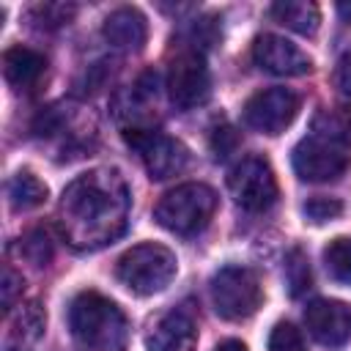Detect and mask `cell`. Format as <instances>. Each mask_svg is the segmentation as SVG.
<instances>
[{
    "label": "cell",
    "instance_id": "cell-1",
    "mask_svg": "<svg viewBox=\"0 0 351 351\" xmlns=\"http://www.w3.org/2000/svg\"><path fill=\"white\" fill-rule=\"evenodd\" d=\"M60 228L71 247L96 250L118 239L129 217V189L118 170H90L60 197Z\"/></svg>",
    "mask_w": 351,
    "mask_h": 351
},
{
    "label": "cell",
    "instance_id": "cell-2",
    "mask_svg": "<svg viewBox=\"0 0 351 351\" xmlns=\"http://www.w3.org/2000/svg\"><path fill=\"white\" fill-rule=\"evenodd\" d=\"M291 159L302 181L324 184L340 178L351 165V118L337 110L321 112L313 132L296 143Z\"/></svg>",
    "mask_w": 351,
    "mask_h": 351
},
{
    "label": "cell",
    "instance_id": "cell-3",
    "mask_svg": "<svg viewBox=\"0 0 351 351\" xmlns=\"http://www.w3.org/2000/svg\"><path fill=\"white\" fill-rule=\"evenodd\" d=\"M71 335L93 351H118L126 340L129 321L123 310L96 291H82L69 304Z\"/></svg>",
    "mask_w": 351,
    "mask_h": 351
},
{
    "label": "cell",
    "instance_id": "cell-4",
    "mask_svg": "<svg viewBox=\"0 0 351 351\" xmlns=\"http://www.w3.org/2000/svg\"><path fill=\"white\" fill-rule=\"evenodd\" d=\"M176 271H178V261L173 250L154 241L126 250L115 263L118 282L137 296H154L165 291L173 282Z\"/></svg>",
    "mask_w": 351,
    "mask_h": 351
},
{
    "label": "cell",
    "instance_id": "cell-5",
    "mask_svg": "<svg viewBox=\"0 0 351 351\" xmlns=\"http://www.w3.org/2000/svg\"><path fill=\"white\" fill-rule=\"evenodd\" d=\"M217 211V192L206 184H181L162 195L154 208V219L176 233V236H195L200 233Z\"/></svg>",
    "mask_w": 351,
    "mask_h": 351
},
{
    "label": "cell",
    "instance_id": "cell-6",
    "mask_svg": "<svg viewBox=\"0 0 351 351\" xmlns=\"http://www.w3.org/2000/svg\"><path fill=\"white\" fill-rule=\"evenodd\" d=\"M211 302L219 318L225 321H244L250 318L261 302H263V288L258 274L250 266H222L211 277Z\"/></svg>",
    "mask_w": 351,
    "mask_h": 351
},
{
    "label": "cell",
    "instance_id": "cell-7",
    "mask_svg": "<svg viewBox=\"0 0 351 351\" xmlns=\"http://www.w3.org/2000/svg\"><path fill=\"white\" fill-rule=\"evenodd\" d=\"M228 189H230L236 206H241L244 211H252V214L271 208L274 200H277V178H274V170L258 154L244 156L230 170Z\"/></svg>",
    "mask_w": 351,
    "mask_h": 351
},
{
    "label": "cell",
    "instance_id": "cell-8",
    "mask_svg": "<svg viewBox=\"0 0 351 351\" xmlns=\"http://www.w3.org/2000/svg\"><path fill=\"white\" fill-rule=\"evenodd\" d=\"M126 143L140 154L145 170L151 178L156 181H165L176 173H181L189 162V151L184 143L156 132V129H140V126H132L129 132H123Z\"/></svg>",
    "mask_w": 351,
    "mask_h": 351
},
{
    "label": "cell",
    "instance_id": "cell-9",
    "mask_svg": "<svg viewBox=\"0 0 351 351\" xmlns=\"http://www.w3.org/2000/svg\"><path fill=\"white\" fill-rule=\"evenodd\" d=\"M299 104L302 99L291 88H263L244 101V123L261 134H282L293 123Z\"/></svg>",
    "mask_w": 351,
    "mask_h": 351
},
{
    "label": "cell",
    "instance_id": "cell-10",
    "mask_svg": "<svg viewBox=\"0 0 351 351\" xmlns=\"http://www.w3.org/2000/svg\"><path fill=\"white\" fill-rule=\"evenodd\" d=\"M167 93L178 110L200 107L211 96V74L203 52L184 49L181 55H176L167 71Z\"/></svg>",
    "mask_w": 351,
    "mask_h": 351
},
{
    "label": "cell",
    "instance_id": "cell-11",
    "mask_svg": "<svg viewBox=\"0 0 351 351\" xmlns=\"http://www.w3.org/2000/svg\"><path fill=\"white\" fill-rule=\"evenodd\" d=\"M307 332L326 348H340L351 340V307L337 299H313L304 307Z\"/></svg>",
    "mask_w": 351,
    "mask_h": 351
},
{
    "label": "cell",
    "instance_id": "cell-12",
    "mask_svg": "<svg viewBox=\"0 0 351 351\" xmlns=\"http://www.w3.org/2000/svg\"><path fill=\"white\" fill-rule=\"evenodd\" d=\"M252 60L277 77H299L313 69V60L307 52H302L293 41L277 36V33H263L252 44Z\"/></svg>",
    "mask_w": 351,
    "mask_h": 351
},
{
    "label": "cell",
    "instance_id": "cell-13",
    "mask_svg": "<svg viewBox=\"0 0 351 351\" xmlns=\"http://www.w3.org/2000/svg\"><path fill=\"white\" fill-rule=\"evenodd\" d=\"M145 346L148 351H195L197 326L186 310H170L151 326Z\"/></svg>",
    "mask_w": 351,
    "mask_h": 351
},
{
    "label": "cell",
    "instance_id": "cell-14",
    "mask_svg": "<svg viewBox=\"0 0 351 351\" xmlns=\"http://www.w3.org/2000/svg\"><path fill=\"white\" fill-rule=\"evenodd\" d=\"M101 33L112 47L137 52V49H143L145 38H148V22L134 5H121L107 14Z\"/></svg>",
    "mask_w": 351,
    "mask_h": 351
},
{
    "label": "cell",
    "instance_id": "cell-15",
    "mask_svg": "<svg viewBox=\"0 0 351 351\" xmlns=\"http://www.w3.org/2000/svg\"><path fill=\"white\" fill-rule=\"evenodd\" d=\"M44 307L38 302H25L8 321V332L3 340V351H36L44 335Z\"/></svg>",
    "mask_w": 351,
    "mask_h": 351
},
{
    "label": "cell",
    "instance_id": "cell-16",
    "mask_svg": "<svg viewBox=\"0 0 351 351\" xmlns=\"http://www.w3.org/2000/svg\"><path fill=\"white\" fill-rule=\"evenodd\" d=\"M47 71V58L30 47H11L3 52V74L14 90H30Z\"/></svg>",
    "mask_w": 351,
    "mask_h": 351
},
{
    "label": "cell",
    "instance_id": "cell-17",
    "mask_svg": "<svg viewBox=\"0 0 351 351\" xmlns=\"http://www.w3.org/2000/svg\"><path fill=\"white\" fill-rule=\"evenodd\" d=\"M271 16L302 36H315L321 25V11L310 0H280L271 5Z\"/></svg>",
    "mask_w": 351,
    "mask_h": 351
},
{
    "label": "cell",
    "instance_id": "cell-18",
    "mask_svg": "<svg viewBox=\"0 0 351 351\" xmlns=\"http://www.w3.org/2000/svg\"><path fill=\"white\" fill-rule=\"evenodd\" d=\"M47 184L30 173V170H19L11 181H8V203L14 211H30L36 206H41L47 200Z\"/></svg>",
    "mask_w": 351,
    "mask_h": 351
},
{
    "label": "cell",
    "instance_id": "cell-19",
    "mask_svg": "<svg viewBox=\"0 0 351 351\" xmlns=\"http://www.w3.org/2000/svg\"><path fill=\"white\" fill-rule=\"evenodd\" d=\"M324 266L335 282L351 285V239L337 236L324 247Z\"/></svg>",
    "mask_w": 351,
    "mask_h": 351
},
{
    "label": "cell",
    "instance_id": "cell-20",
    "mask_svg": "<svg viewBox=\"0 0 351 351\" xmlns=\"http://www.w3.org/2000/svg\"><path fill=\"white\" fill-rule=\"evenodd\" d=\"M285 285H288V293L293 299H299L313 285L310 261H307V255H304L302 247H291L288 255H285Z\"/></svg>",
    "mask_w": 351,
    "mask_h": 351
},
{
    "label": "cell",
    "instance_id": "cell-21",
    "mask_svg": "<svg viewBox=\"0 0 351 351\" xmlns=\"http://www.w3.org/2000/svg\"><path fill=\"white\" fill-rule=\"evenodd\" d=\"M71 16H74V5H66V3H38L30 11V19L38 27H60Z\"/></svg>",
    "mask_w": 351,
    "mask_h": 351
},
{
    "label": "cell",
    "instance_id": "cell-22",
    "mask_svg": "<svg viewBox=\"0 0 351 351\" xmlns=\"http://www.w3.org/2000/svg\"><path fill=\"white\" fill-rule=\"evenodd\" d=\"M269 351H304V337L293 324L280 321L269 335Z\"/></svg>",
    "mask_w": 351,
    "mask_h": 351
},
{
    "label": "cell",
    "instance_id": "cell-23",
    "mask_svg": "<svg viewBox=\"0 0 351 351\" xmlns=\"http://www.w3.org/2000/svg\"><path fill=\"white\" fill-rule=\"evenodd\" d=\"M22 250H25V255L30 258V263H36V266H47L49 263V258H52V241H49V233L47 230H30L27 236H25V241H22Z\"/></svg>",
    "mask_w": 351,
    "mask_h": 351
},
{
    "label": "cell",
    "instance_id": "cell-24",
    "mask_svg": "<svg viewBox=\"0 0 351 351\" xmlns=\"http://www.w3.org/2000/svg\"><path fill=\"white\" fill-rule=\"evenodd\" d=\"M302 211H304V217L310 219V222H329V219H335V217H340L343 214V203L337 200V197H310L304 206H302Z\"/></svg>",
    "mask_w": 351,
    "mask_h": 351
},
{
    "label": "cell",
    "instance_id": "cell-25",
    "mask_svg": "<svg viewBox=\"0 0 351 351\" xmlns=\"http://www.w3.org/2000/svg\"><path fill=\"white\" fill-rule=\"evenodd\" d=\"M236 145H239V134H236L233 126H228V123L214 126V132H211V151H214L217 159H228L236 151Z\"/></svg>",
    "mask_w": 351,
    "mask_h": 351
},
{
    "label": "cell",
    "instance_id": "cell-26",
    "mask_svg": "<svg viewBox=\"0 0 351 351\" xmlns=\"http://www.w3.org/2000/svg\"><path fill=\"white\" fill-rule=\"evenodd\" d=\"M22 285H25V280H22V274H16L14 269H3V280H0V302H3V310H11V304H14V299L22 293Z\"/></svg>",
    "mask_w": 351,
    "mask_h": 351
},
{
    "label": "cell",
    "instance_id": "cell-27",
    "mask_svg": "<svg viewBox=\"0 0 351 351\" xmlns=\"http://www.w3.org/2000/svg\"><path fill=\"white\" fill-rule=\"evenodd\" d=\"M335 85L343 96H351V47L340 55L337 69H335Z\"/></svg>",
    "mask_w": 351,
    "mask_h": 351
},
{
    "label": "cell",
    "instance_id": "cell-28",
    "mask_svg": "<svg viewBox=\"0 0 351 351\" xmlns=\"http://www.w3.org/2000/svg\"><path fill=\"white\" fill-rule=\"evenodd\" d=\"M214 351H247V346L241 340H222Z\"/></svg>",
    "mask_w": 351,
    "mask_h": 351
},
{
    "label": "cell",
    "instance_id": "cell-29",
    "mask_svg": "<svg viewBox=\"0 0 351 351\" xmlns=\"http://www.w3.org/2000/svg\"><path fill=\"white\" fill-rule=\"evenodd\" d=\"M337 11L343 14V19H346V22H351V5H348V3H340V5H337Z\"/></svg>",
    "mask_w": 351,
    "mask_h": 351
}]
</instances>
